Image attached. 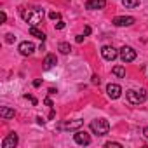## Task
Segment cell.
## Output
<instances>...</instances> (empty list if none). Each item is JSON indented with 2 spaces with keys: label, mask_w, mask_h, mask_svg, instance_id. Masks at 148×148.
Segmentation results:
<instances>
[{
  "label": "cell",
  "mask_w": 148,
  "mask_h": 148,
  "mask_svg": "<svg viewBox=\"0 0 148 148\" xmlns=\"http://www.w3.org/2000/svg\"><path fill=\"white\" fill-rule=\"evenodd\" d=\"M37 124H40V125H44V124H45V120H44L42 117H37Z\"/></svg>",
  "instance_id": "obj_29"
},
{
  "label": "cell",
  "mask_w": 148,
  "mask_h": 148,
  "mask_svg": "<svg viewBox=\"0 0 148 148\" xmlns=\"http://www.w3.org/2000/svg\"><path fill=\"white\" fill-rule=\"evenodd\" d=\"M105 146H106V148H112V146H113V148H122V145L117 143V141H108V143H105Z\"/></svg>",
  "instance_id": "obj_19"
},
{
  "label": "cell",
  "mask_w": 148,
  "mask_h": 148,
  "mask_svg": "<svg viewBox=\"0 0 148 148\" xmlns=\"http://www.w3.org/2000/svg\"><path fill=\"white\" fill-rule=\"evenodd\" d=\"M91 131L94 134H98V136H105L110 131V122L106 119H94L91 122Z\"/></svg>",
  "instance_id": "obj_2"
},
{
  "label": "cell",
  "mask_w": 148,
  "mask_h": 148,
  "mask_svg": "<svg viewBox=\"0 0 148 148\" xmlns=\"http://www.w3.org/2000/svg\"><path fill=\"white\" fill-rule=\"evenodd\" d=\"M25 99H30V101H32L33 105H37V99H35V98H33L32 94H25Z\"/></svg>",
  "instance_id": "obj_23"
},
{
  "label": "cell",
  "mask_w": 148,
  "mask_h": 148,
  "mask_svg": "<svg viewBox=\"0 0 148 148\" xmlns=\"http://www.w3.org/2000/svg\"><path fill=\"white\" fill-rule=\"evenodd\" d=\"M89 33H91V28H89V26H86V28H84V35H89Z\"/></svg>",
  "instance_id": "obj_30"
},
{
  "label": "cell",
  "mask_w": 148,
  "mask_h": 148,
  "mask_svg": "<svg viewBox=\"0 0 148 148\" xmlns=\"http://www.w3.org/2000/svg\"><path fill=\"white\" fill-rule=\"evenodd\" d=\"M143 136H145V138H148V127H145V129H143Z\"/></svg>",
  "instance_id": "obj_31"
},
{
  "label": "cell",
  "mask_w": 148,
  "mask_h": 148,
  "mask_svg": "<svg viewBox=\"0 0 148 148\" xmlns=\"http://www.w3.org/2000/svg\"><path fill=\"white\" fill-rule=\"evenodd\" d=\"M0 19H2V23H5V21H7V14L2 12V14H0Z\"/></svg>",
  "instance_id": "obj_26"
},
{
  "label": "cell",
  "mask_w": 148,
  "mask_h": 148,
  "mask_svg": "<svg viewBox=\"0 0 148 148\" xmlns=\"http://www.w3.org/2000/svg\"><path fill=\"white\" fill-rule=\"evenodd\" d=\"M18 51L21 52V56H32L33 54V51H35V45L32 44V42H21L19 44V47H18Z\"/></svg>",
  "instance_id": "obj_11"
},
{
  "label": "cell",
  "mask_w": 148,
  "mask_h": 148,
  "mask_svg": "<svg viewBox=\"0 0 148 148\" xmlns=\"http://www.w3.org/2000/svg\"><path fill=\"white\" fill-rule=\"evenodd\" d=\"M30 35H33V37H37V38H40L42 42L47 38V37H45V33H44V32H40L37 26H30Z\"/></svg>",
  "instance_id": "obj_15"
},
{
  "label": "cell",
  "mask_w": 148,
  "mask_h": 148,
  "mask_svg": "<svg viewBox=\"0 0 148 148\" xmlns=\"http://www.w3.org/2000/svg\"><path fill=\"white\" fill-rule=\"evenodd\" d=\"M14 40H16V37H14L12 33H7V35H5V42H7V44H12Z\"/></svg>",
  "instance_id": "obj_21"
},
{
  "label": "cell",
  "mask_w": 148,
  "mask_h": 148,
  "mask_svg": "<svg viewBox=\"0 0 148 148\" xmlns=\"http://www.w3.org/2000/svg\"><path fill=\"white\" fill-rule=\"evenodd\" d=\"M18 143H19L18 134H16V132H11V134H7V136L2 139V148H16Z\"/></svg>",
  "instance_id": "obj_7"
},
{
  "label": "cell",
  "mask_w": 148,
  "mask_h": 148,
  "mask_svg": "<svg viewBox=\"0 0 148 148\" xmlns=\"http://www.w3.org/2000/svg\"><path fill=\"white\" fill-rule=\"evenodd\" d=\"M119 56H120L122 63H132V61L136 59V51H134L132 47H129V45H124V47L120 49Z\"/></svg>",
  "instance_id": "obj_4"
},
{
  "label": "cell",
  "mask_w": 148,
  "mask_h": 148,
  "mask_svg": "<svg viewBox=\"0 0 148 148\" xmlns=\"http://www.w3.org/2000/svg\"><path fill=\"white\" fill-rule=\"evenodd\" d=\"M84 42V35H77V44H82Z\"/></svg>",
  "instance_id": "obj_27"
},
{
  "label": "cell",
  "mask_w": 148,
  "mask_h": 148,
  "mask_svg": "<svg viewBox=\"0 0 148 148\" xmlns=\"http://www.w3.org/2000/svg\"><path fill=\"white\" fill-rule=\"evenodd\" d=\"M33 86H35V87H40V86H42V80H40V79H37V80L33 82Z\"/></svg>",
  "instance_id": "obj_28"
},
{
  "label": "cell",
  "mask_w": 148,
  "mask_h": 148,
  "mask_svg": "<svg viewBox=\"0 0 148 148\" xmlns=\"http://www.w3.org/2000/svg\"><path fill=\"white\" fill-rule=\"evenodd\" d=\"M49 18H51L52 21H59V19H61V14H59V12H51Z\"/></svg>",
  "instance_id": "obj_20"
},
{
  "label": "cell",
  "mask_w": 148,
  "mask_h": 148,
  "mask_svg": "<svg viewBox=\"0 0 148 148\" xmlns=\"http://www.w3.org/2000/svg\"><path fill=\"white\" fill-rule=\"evenodd\" d=\"M84 125V120H80V119H77V120H70V122H64V124H59L58 125V129H64V131H77V129H80Z\"/></svg>",
  "instance_id": "obj_6"
},
{
  "label": "cell",
  "mask_w": 148,
  "mask_h": 148,
  "mask_svg": "<svg viewBox=\"0 0 148 148\" xmlns=\"http://www.w3.org/2000/svg\"><path fill=\"white\" fill-rule=\"evenodd\" d=\"M122 5L127 7V9H134L139 5V0H122Z\"/></svg>",
  "instance_id": "obj_18"
},
{
  "label": "cell",
  "mask_w": 148,
  "mask_h": 148,
  "mask_svg": "<svg viewBox=\"0 0 148 148\" xmlns=\"http://www.w3.org/2000/svg\"><path fill=\"white\" fill-rule=\"evenodd\" d=\"M14 115H16V112L12 108H9V106H2V108H0V117H2V119H14Z\"/></svg>",
  "instance_id": "obj_14"
},
{
  "label": "cell",
  "mask_w": 148,
  "mask_h": 148,
  "mask_svg": "<svg viewBox=\"0 0 148 148\" xmlns=\"http://www.w3.org/2000/svg\"><path fill=\"white\" fill-rule=\"evenodd\" d=\"M58 51H59L61 54H70L71 45H70L68 42H59V44H58Z\"/></svg>",
  "instance_id": "obj_17"
},
{
  "label": "cell",
  "mask_w": 148,
  "mask_h": 148,
  "mask_svg": "<svg viewBox=\"0 0 148 148\" xmlns=\"http://www.w3.org/2000/svg\"><path fill=\"white\" fill-rule=\"evenodd\" d=\"M63 28H64V21H63V19H59V21L56 23V30H63Z\"/></svg>",
  "instance_id": "obj_22"
},
{
  "label": "cell",
  "mask_w": 148,
  "mask_h": 148,
  "mask_svg": "<svg viewBox=\"0 0 148 148\" xmlns=\"http://www.w3.org/2000/svg\"><path fill=\"white\" fill-rule=\"evenodd\" d=\"M56 63H58L56 56L54 54H47L45 59H44V70H51L52 66H56Z\"/></svg>",
  "instance_id": "obj_13"
},
{
  "label": "cell",
  "mask_w": 148,
  "mask_h": 148,
  "mask_svg": "<svg viewBox=\"0 0 148 148\" xmlns=\"http://www.w3.org/2000/svg\"><path fill=\"white\" fill-rule=\"evenodd\" d=\"M73 139H75V143H77V145H82V146L91 145V136H89L86 131H80V129H77V131H75V134H73Z\"/></svg>",
  "instance_id": "obj_5"
},
{
  "label": "cell",
  "mask_w": 148,
  "mask_h": 148,
  "mask_svg": "<svg viewBox=\"0 0 148 148\" xmlns=\"http://www.w3.org/2000/svg\"><path fill=\"white\" fill-rule=\"evenodd\" d=\"M21 18L30 23V26H38L44 19V9H37V7H19Z\"/></svg>",
  "instance_id": "obj_1"
},
{
  "label": "cell",
  "mask_w": 148,
  "mask_h": 148,
  "mask_svg": "<svg viewBox=\"0 0 148 148\" xmlns=\"http://www.w3.org/2000/svg\"><path fill=\"white\" fill-rule=\"evenodd\" d=\"M101 56H103L106 61H113V59H117L119 52H117V49H115L113 45H105V47L101 49Z\"/></svg>",
  "instance_id": "obj_8"
},
{
  "label": "cell",
  "mask_w": 148,
  "mask_h": 148,
  "mask_svg": "<svg viewBox=\"0 0 148 148\" xmlns=\"http://www.w3.org/2000/svg\"><path fill=\"white\" fill-rule=\"evenodd\" d=\"M56 92H58V91H56L54 87H51V89H49V94H56Z\"/></svg>",
  "instance_id": "obj_32"
},
{
  "label": "cell",
  "mask_w": 148,
  "mask_h": 148,
  "mask_svg": "<svg viewBox=\"0 0 148 148\" xmlns=\"http://www.w3.org/2000/svg\"><path fill=\"white\" fill-rule=\"evenodd\" d=\"M134 18L132 16H117L112 23L115 25V26H131V25H134Z\"/></svg>",
  "instance_id": "obj_10"
},
{
  "label": "cell",
  "mask_w": 148,
  "mask_h": 148,
  "mask_svg": "<svg viewBox=\"0 0 148 148\" xmlns=\"http://www.w3.org/2000/svg\"><path fill=\"white\" fill-rule=\"evenodd\" d=\"M106 94L110 99H119L120 94H122V87L119 84H108L106 86Z\"/></svg>",
  "instance_id": "obj_9"
},
{
  "label": "cell",
  "mask_w": 148,
  "mask_h": 148,
  "mask_svg": "<svg viewBox=\"0 0 148 148\" xmlns=\"http://www.w3.org/2000/svg\"><path fill=\"white\" fill-rule=\"evenodd\" d=\"M106 0H87L86 2V9L89 11H96V9H105Z\"/></svg>",
  "instance_id": "obj_12"
},
{
  "label": "cell",
  "mask_w": 148,
  "mask_h": 148,
  "mask_svg": "<svg viewBox=\"0 0 148 148\" xmlns=\"http://www.w3.org/2000/svg\"><path fill=\"white\" fill-rule=\"evenodd\" d=\"M92 84H98L99 86V77L98 75H92Z\"/></svg>",
  "instance_id": "obj_24"
},
{
  "label": "cell",
  "mask_w": 148,
  "mask_h": 148,
  "mask_svg": "<svg viewBox=\"0 0 148 148\" xmlns=\"http://www.w3.org/2000/svg\"><path fill=\"white\" fill-rule=\"evenodd\" d=\"M44 103H45L47 106H51V108H54V105H52V101H51L49 98H45V101H44Z\"/></svg>",
  "instance_id": "obj_25"
},
{
  "label": "cell",
  "mask_w": 148,
  "mask_h": 148,
  "mask_svg": "<svg viewBox=\"0 0 148 148\" xmlns=\"http://www.w3.org/2000/svg\"><path fill=\"white\" fill-rule=\"evenodd\" d=\"M112 71H113V75H117L119 79H124V77H125V68H124L122 64L113 66V70H112Z\"/></svg>",
  "instance_id": "obj_16"
},
{
  "label": "cell",
  "mask_w": 148,
  "mask_h": 148,
  "mask_svg": "<svg viewBox=\"0 0 148 148\" xmlns=\"http://www.w3.org/2000/svg\"><path fill=\"white\" fill-rule=\"evenodd\" d=\"M125 98H127L129 103H132V105H139V103H143V101L146 99V91H145V89H139V91L129 89V91L125 92Z\"/></svg>",
  "instance_id": "obj_3"
}]
</instances>
